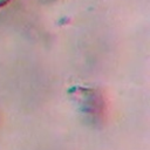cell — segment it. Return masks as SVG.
Wrapping results in <instances>:
<instances>
[{
  "mask_svg": "<svg viewBox=\"0 0 150 150\" xmlns=\"http://www.w3.org/2000/svg\"><path fill=\"white\" fill-rule=\"evenodd\" d=\"M11 1H12V0H0V8H2V7H5V6H7Z\"/></svg>",
  "mask_w": 150,
  "mask_h": 150,
  "instance_id": "2",
  "label": "cell"
},
{
  "mask_svg": "<svg viewBox=\"0 0 150 150\" xmlns=\"http://www.w3.org/2000/svg\"><path fill=\"white\" fill-rule=\"evenodd\" d=\"M67 95L84 120L93 124L103 123L107 117L108 104L100 89L76 84L67 89Z\"/></svg>",
  "mask_w": 150,
  "mask_h": 150,
  "instance_id": "1",
  "label": "cell"
}]
</instances>
